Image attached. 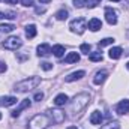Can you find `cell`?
Wrapping results in <instances>:
<instances>
[{
  "instance_id": "1",
  "label": "cell",
  "mask_w": 129,
  "mask_h": 129,
  "mask_svg": "<svg viewBox=\"0 0 129 129\" xmlns=\"http://www.w3.org/2000/svg\"><path fill=\"white\" fill-rule=\"evenodd\" d=\"M39 84H41V78H39V77H29V78L20 81V83L15 86V90L20 92V93H24V92H29V90L36 89Z\"/></svg>"
},
{
  "instance_id": "2",
  "label": "cell",
  "mask_w": 129,
  "mask_h": 129,
  "mask_svg": "<svg viewBox=\"0 0 129 129\" xmlns=\"http://www.w3.org/2000/svg\"><path fill=\"white\" fill-rule=\"evenodd\" d=\"M89 102H90V96H89L87 93H80V95H77V96L74 98V101H72V105H71L72 113L77 114V113L83 111V110L89 105Z\"/></svg>"
},
{
  "instance_id": "3",
  "label": "cell",
  "mask_w": 129,
  "mask_h": 129,
  "mask_svg": "<svg viewBox=\"0 0 129 129\" xmlns=\"http://www.w3.org/2000/svg\"><path fill=\"white\" fill-rule=\"evenodd\" d=\"M51 123V119L47 114H36L29 122V129H45Z\"/></svg>"
},
{
  "instance_id": "4",
  "label": "cell",
  "mask_w": 129,
  "mask_h": 129,
  "mask_svg": "<svg viewBox=\"0 0 129 129\" xmlns=\"http://www.w3.org/2000/svg\"><path fill=\"white\" fill-rule=\"evenodd\" d=\"M69 29L74 33H77V35H83L84 30L87 29V21H86V18H81V17H80V18L72 20L71 24H69Z\"/></svg>"
},
{
  "instance_id": "5",
  "label": "cell",
  "mask_w": 129,
  "mask_h": 129,
  "mask_svg": "<svg viewBox=\"0 0 129 129\" xmlns=\"http://www.w3.org/2000/svg\"><path fill=\"white\" fill-rule=\"evenodd\" d=\"M21 45H23V41H21L18 36H11V38L5 39V42H3V48L11 50V51H15V50L20 48Z\"/></svg>"
},
{
  "instance_id": "6",
  "label": "cell",
  "mask_w": 129,
  "mask_h": 129,
  "mask_svg": "<svg viewBox=\"0 0 129 129\" xmlns=\"http://www.w3.org/2000/svg\"><path fill=\"white\" fill-rule=\"evenodd\" d=\"M50 113V116H51V120L54 122V123H63L64 119H66V116H64V113L62 110H50L48 111Z\"/></svg>"
},
{
  "instance_id": "7",
  "label": "cell",
  "mask_w": 129,
  "mask_h": 129,
  "mask_svg": "<svg viewBox=\"0 0 129 129\" xmlns=\"http://www.w3.org/2000/svg\"><path fill=\"white\" fill-rule=\"evenodd\" d=\"M105 20H107V23L111 24V26L117 24V14H116V11L111 9V8H107V9H105Z\"/></svg>"
},
{
  "instance_id": "8",
  "label": "cell",
  "mask_w": 129,
  "mask_h": 129,
  "mask_svg": "<svg viewBox=\"0 0 129 129\" xmlns=\"http://www.w3.org/2000/svg\"><path fill=\"white\" fill-rule=\"evenodd\" d=\"M51 53H53V48H51L48 44H42V45L38 47V56H39V57H47V56H50Z\"/></svg>"
},
{
  "instance_id": "9",
  "label": "cell",
  "mask_w": 129,
  "mask_h": 129,
  "mask_svg": "<svg viewBox=\"0 0 129 129\" xmlns=\"http://www.w3.org/2000/svg\"><path fill=\"white\" fill-rule=\"evenodd\" d=\"M86 75V72L84 71H78V72H72V74H69L66 78H64V81L66 83H72V81H77V80H81L83 77Z\"/></svg>"
},
{
  "instance_id": "10",
  "label": "cell",
  "mask_w": 129,
  "mask_h": 129,
  "mask_svg": "<svg viewBox=\"0 0 129 129\" xmlns=\"http://www.w3.org/2000/svg\"><path fill=\"white\" fill-rule=\"evenodd\" d=\"M29 107H30V101H29V99H24V101L18 105V108H17L15 111H12V117H18V116L21 114V111L26 110V108H29Z\"/></svg>"
},
{
  "instance_id": "11",
  "label": "cell",
  "mask_w": 129,
  "mask_h": 129,
  "mask_svg": "<svg viewBox=\"0 0 129 129\" xmlns=\"http://www.w3.org/2000/svg\"><path fill=\"white\" fill-rule=\"evenodd\" d=\"M107 77H108V72H107V71H98L96 75H95V78H93V83L99 86V84H102V83L107 80Z\"/></svg>"
},
{
  "instance_id": "12",
  "label": "cell",
  "mask_w": 129,
  "mask_h": 129,
  "mask_svg": "<svg viewBox=\"0 0 129 129\" xmlns=\"http://www.w3.org/2000/svg\"><path fill=\"white\" fill-rule=\"evenodd\" d=\"M116 111H117V114H126L129 111V99H125V101H122L119 105H117V108H116Z\"/></svg>"
},
{
  "instance_id": "13",
  "label": "cell",
  "mask_w": 129,
  "mask_h": 129,
  "mask_svg": "<svg viewBox=\"0 0 129 129\" xmlns=\"http://www.w3.org/2000/svg\"><path fill=\"white\" fill-rule=\"evenodd\" d=\"M17 104V98L15 96H3L0 98V107H11Z\"/></svg>"
},
{
  "instance_id": "14",
  "label": "cell",
  "mask_w": 129,
  "mask_h": 129,
  "mask_svg": "<svg viewBox=\"0 0 129 129\" xmlns=\"http://www.w3.org/2000/svg\"><path fill=\"white\" fill-rule=\"evenodd\" d=\"M122 53H123V50L120 48V47H114V48H111L110 50V59H114V60H117V59H120L122 57Z\"/></svg>"
},
{
  "instance_id": "15",
  "label": "cell",
  "mask_w": 129,
  "mask_h": 129,
  "mask_svg": "<svg viewBox=\"0 0 129 129\" xmlns=\"http://www.w3.org/2000/svg\"><path fill=\"white\" fill-rule=\"evenodd\" d=\"M102 27V23H101V20H98V18H92L90 21H89V29L92 30V32H96Z\"/></svg>"
},
{
  "instance_id": "16",
  "label": "cell",
  "mask_w": 129,
  "mask_h": 129,
  "mask_svg": "<svg viewBox=\"0 0 129 129\" xmlns=\"http://www.w3.org/2000/svg\"><path fill=\"white\" fill-rule=\"evenodd\" d=\"M101 122H102V114L99 111H93L90 116V123L92 125H101Z\"/></svg>"
},
{
  "instance_id": "17",
  "label": "cell",
  "mask_w": 129,
  "mask_h": 129,
  "mask_svg": "<svg viewBox=\"0 0 129 129\" xmlns=\"http://www.w3.org/2000/svg\"><path fill=\"white\" fill-rule=\"evenodd\" d=\"M80 60V56L77 54V53H69L66 57H64V63H77Z\"/></svg>"
},
{
  "instance_id": "18",
  "label": "cell",
  "mask_w": 129,
  "mask_h": 129,
  "mask_svg": "<svg viewBox=\"0 0 129 129\" xmlns=\"http://www.w3.org/2000/svg\"><path fill=\"white\" fill-rule=\"evenodd\" d=\"M66 102H68V96H66L64 93L57 95V96H56V99H54V104H56L57 107H62V105H64Z\"/></svg>"
},
{
  "instance_id": "19",
  "label": "cell",
  "mask_w": 129,
  "mask_h": 129,
  "mask_svg": "<svg viewBox=\"0 0 129 129\" xmlns=\"http://www.w3.org/2000/svg\"><path fill=\"white\" fill-rule=\"evenodd\" d=\"M26 36H27L29 39H33V38L36 36V26H35V24H30V26L26 27Z\"/></svg>"
},
{
  "instance_id": "20",
  "label": "cell",
  "mask_w": 129,
  "mask_h": 129,
  "mask_svg": "<svg viewBox=\"0 0 129 129\" xmlns=\"http://www.w3.org/2000/svg\"><path fill=\"white\" fill-rule=\"evenodd\" d=\"M53 54H54L56 57H62L64 54V47L63 45H54V47H53Z\"/></svg>"
},
{
  "instance_id": "21",
  "label": "cell",
  "mask_w": 129,
  "mask_h": 129,
  "mask_svg": "<svg viewBox=\"0 0 129 129\" xmlns=\"http://www.w3.org/2000/svg\"><path fill=\"white\" fill-rule=\"evenodd\" d=\"M14 29H15L14 24H2V26H0V32L2 33H11Z\"/></svg>"
},
{
  "instance_id": "22",
  "label": "cell",
  "mask_w": 129,
  "mask_h": 129,
  "mask_svg": "<svg viewBox=\"0 0 129 129\" xmlns=\"http://www.w3.org/2000/svg\"><path fill=\"white\" fill-rule=\"evenodd\" d=\"M89 59H90L92 62H102V54H101L99 51H95V53H90Z\"/></svg>"
},
{
  "instance_id": "23",
  "label": "cell",
  "mask_w": 129,
  "mask_h": 129,
  "mask_svg": "<svg viewBox=\"0 0 129 129\" xmlns=\"http://www.w3.org/2000/svg\"><path fill=\"white\" fill-rule=\"evenodd\" d=\"M111 44H114V39L113 38H105V39H102V41H99L98 42V45L102 48V47H107V45H111Z\"/></svg>"
},
{
  "instance_id": "24",
  "label": "cell",
  "mask_w": 129,
  "mask_h": 129,
  "mask_svg": "<svg viewBox=\"0 0 129 129\" xmlns=\"http://www.w3.org/2000/svg\"><path fill=\"white\" fill-rule=\"evenodd\" d=\"M56 18H57L59 21H62V20H66V18H68V11H66V9H62V11H59V12L56 14Z\"/></svg>"
},
{
  "instance_id": "25",
  "label": "cell",
  "mask_w": 129,
  "mask_h": 129,
  "mask_svg": "<svg viewBox=\"0 0 129 129\" xmlns=\"http://www.w3.org/2000/svg\"><path fill=\"white\" fill-rule=\"evenodd\" d=\"M99 129H120V125L117 122H111L108 125H104L102 128H99Z\"/></svg>"
},
{
  "instance_id": "26",
  "label": "cell",
  "mask_w": 129,
  "mask_h": 129,
  "mask_svg": "<svg viewBox=\"0 0 129 129\" xmlns=\"http://www.w3.org/2000/svg\"><path fill=\"white\" fill-rule=\"evenodd\" d=\"M80 50H81V53H83V54H89V53H90V50H92V47H90L89 44H83V45L80 47Z\"/></svg>"
},
{
  "instance_id": "27",
  "label": "cell",
  "mask_w": 129,
  "mask_h": 129,
  "mask_svg": "<svg viewBox=\"0 0 129 129\" xmlns=\"http://www.w3.org/2000/svg\"><path fill=\"white\" fill-rule=\"evenodd\" d=\"M74 6L75 8H84V6H87V0H74Z\"/></svg>"
},
{
  "instance_id": "28",
  "label": "cell",
  "mask_w": 129,
  "mask_h": 129,
  "mask_svg": "<svg viewBox=\"0 0 129 129\" xmlns=\"http://www.w3.org/2000/svg\"><path fill=\"white\" fill-rule=\"evenodd\" d=\"M41 68H42L44 71H51V69H53V64L48 63V62H42V63H41Z\"/></svg>"
},
{
  "instance_id": "29",
  "label": "cell",
  "mask_w": 129,
  "mask_h": 129,
  "mask_svg": "<svg viewBox=\"0 0 129 129\" xmlns=\"http://www.w3.org/2000/svg\"><path fill=\"white\" fill-rule=\"evenodd\" d=\"M99 2H101V0H89V2H87V6H89V8H95L96 5H99Z\"/></svg>"
},
{
  "instance_id": "30",
  "label": "cell",
  "mask_w": 129,
  "mask_h": 129,
  "mask_svg": "<svg viewBox=\"0 0 129 129\" xmlns=\"http://www.w3.org/2000/svg\"><path fill=\"white\" fill-rule=\"evenodd\" d=\"M27 57H29L27 54H21V53H17V59H18L20 62H23V60H26Z\"/></svg>"
},
{
  "instance_id": "31",
  "label": "cell",
  "mask_w": 129,
  "mask_h": 129,
  "mask_svg": "<svg viewBox=\"0 0 129 129\" xmlns=\"http://www.w3.org/2000/svg\"><path fill=\"white\" fill-rule=\"evenodd\" d=\"M42 99H44V93H42V92H41V93H36V95H35V101L41 102Z\"/></svg>"
},
{
  "instance_id": "32",
  "label": "cell",
  "mask_w": 129,
  "mask_h": 129,
  "mask_svg": "<svg viewBox=\"0 0 129 129\" xmlns=\"http://www.w3.org/2000/svg\"><path fill=\"white\" fill-rule=\"evenodd\" d=\"M21 3H23L24 6H33V2H32V0H21Z\"/></svg>"
},
{
  "instance_id": "33",
  "label": "cell",
  "mask_w": 129,
  "mask_h": 129,
  "mask_svg": "<svg viewBox=\"0 0 129 129\" xmlns=\"http://www.w3.org/2000/svg\"><path fill=\"white\" fill-rule=\"evenodd\" d=\"M5 71H6V64L3 62H0V72H5Z\"/></svg>"
},
{
  "instance_id": "34",
  "label": "cell",
  "mask_w": 129,
  "mask_h": 129,
  "mask_svg": "<svg viewBox=\"0 0 129 129\" xmlns=\"http://www.w3.org/2000/svg\"><path fill=\"white\" fill-rule=\"evenodd\" d=\"M45 12V9H42V8H36V14H44Z\"/></svg>"
},
{
  "instance_id": "35",
  "label": "cell",
  "mask_w": 129,
  "mask_h": 129,
  "mask_svg": "<svg viewBox=\"0 0 129 129\" xmlns=\"http://www.w3.org/2000/svg\"><path fill=\"white\" fill-rule=\"evenodd\" d=\"M5 2H6V3H9V5H17V2H18V0H5Z\"/></svg>"
},
{
  "instance_id": "36",
  "label": "cell",
  "mask_w": 129,
  "mask_h": 129,
  "mask_svg": "<svg viewBox=\"0 0 129 129\" xmlns=\"http://www.w3.org/2000/svg\"><path fill=\"white\" fill-rule=\"evenodd\" d=\"M51 0H39V3H50Z\"/></svg>"
},
{
  "instance_id": "37",
  "label": "cell",
  "mask_w": 129,
  "mask_h": 129,
  "mask_svg": "<svg viewBox=\"0 0 129 129\" xmlns=\"http://www.w3.org/2000/svg\"><path fill=\"white\" fill-rule=\"evenodd\" d=\"M2 18H5V14H3V12H0V20H2Z\"/></svg>"
},
{
  "instance_id": "38",
  "label": "cell",
  "mask_w": 129,
  "mask_h": 129,
  "mask_svg": "<svg viewBox=\"0 0 129 129\" xmlns=\"http://www.w3.org/2000/svg\"><path fill=\"white\" fill-rule=\"evenodd\" d=\"M68 129H77V128H75V126H69Z\"/></svg>"
},
{
  "instance_id": "39",
  "label": "cell",
  "mask_w": 129,
  "mask_h": 129,
  "mask_svg": "<svg viewBox=\"0 0 129 129\" xmlns=\"http://www.w3.org/2000/svg\"><path fill=\"white\" fill-rule=\"evenodd\" d=\"M126 68H128V69H129V62H128V63H126Z\"/></svg>"
},
{
  "instance_id": "40",
  "label": "cell",
  "mask_w": 129,
  "mask_h": 129,
  "mask_svg": "<svg viewBox=\"0 0 129 129\" xmlns=\"http://www.w3.org/2000/svg\"><path fill=\"white\" fill-rule=\"evenodd\" d=\"M111 2H120V0H111Z\"/></svg>"
},
{
  "instance_id": "41",
  "label": "cell",
  "mask_w": 129,
  "mask_h": 129,
  "mask_svg": "<svg viewBox=\"0 0 129 129\" xmlns=\"http://www.w3.org/2000/svg\"><path fill=\"white\" fill-rule=\"evenodd\" d=\"M0 119H2V114H0Z\"/></svg>"
},
{
  "instance_id": "42",
  "label": "cell",
  "mask_w": 129,
  "mask_h": 129,
  "mask_svg": "<svg viewBox=\"0 0 129 129\" xmlns=\"http://www.w3.org/2000/svg\"><path fill=\"white\" fill-rule=\"evenodd\" d=\"M0 2H2V0H0Z\"/></svg>"
}]
</instances>
